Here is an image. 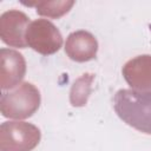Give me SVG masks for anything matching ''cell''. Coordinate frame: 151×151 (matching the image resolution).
<instances>
[{"label": "cell", "mask_w": 151, "mask_h": 151, "mask_svg": "<svg viewBox=\"0 0 151 151\" xmlns=\"http://www.w3.org/2000/svg\"><path fill=\"white\" fill-rule=\"evenodd\" d=\"M40 138V130L31 123L5 122L0 126L1 151H32Z\"/></svg>", "instance_id": "3"}, {"label": "cell", "mask_w": 151, "mask_h": 151, "mask_svg": "<svg viewBox=\"0 0 151 151\" xmlns=\"http://www.w3.org/2000/svg\"><path fill=\"white\" fill-rule=\"evenodd\" d=\"M113 109L125 124L151 134V90L122 88L113 97Z\"/></svg>", "instance_id": "1"}, {"label": "cell", "mask_w": 151, "mask_h": 151, "mask_svg": "<svg viewBox=\"0 0 151 151\" xmlns=\"http://www.w3.org/2000/svg\"><path fill=\"white\" fill-rule=\"evenodd\" d=\"M40 92L32 83H22L14 91L5 92L0 99V111L4 117L25 119L33 116L40 106Z\"/></svg>", "instance_id": "2"}, {"label": "cell", "mask_w": 151, "mask_h": 151, "mask_svg": "<svg viewBox=\"0 0 151 151\" xmlns=\"http://www.w3.org/2000/svg\"><path fill=\"white\" fill-rule=\"evenodd\" d=\"M29 18L21 11L11 9L0 17V38L12 47L25 48L26 31L29 26Z\"/></svg>", "instance_id": "5"}, {"label": "cell", "mask_w": 151, "mask_h": 151, "mask_svg": "<svg viewBox=\"0 0 151 151\" xmlns=\"http://www.w3.org/2000/svg\"><path fill=\"white\" fill-rule=\"evenodd\" d=\"M26 44L35 52L50 55L60 50L63 37L51 21L38 19L32 21L26 31Z\"/></svg>", "instance_id": "4"}, {"label": "cell", "mask_w": 151, "mask_h": 151, "mask_svg": "<svg viewBox=\"0 0 151 151\" xmlns=\"http://www.w3.org/2000/svg\"><path fill=\"white\" fill-rule=\"evenodd\" d=\"M24 5L27 6H34L37 8V13L42 17L47 18H59L66 14L72 6L74 5V1H37V2H24Z\"/></svg>", "instance_id": "10"}, {"label": "cell", "mask_w": 151, "mask_h": 151, "mask_svg": "<svg viewBox=\"0 0 151 151\" xmlns=\"http://www.w3.org/2000/svg\"><path fill=\"white\" fill-rule=\"evenodd\" d=\"M26 73V61L21 53L14 50L0 51V86L2 90L13 88L21 83Z\"/></svg>", "instance_id": "6"}, {"label": "cell", "mask_w": 151, "mask_h": 151, "mask_svg": "<svg viewBox=\"0 0 151 151\" xmlns=\"http://www.w3.org/2000/svg\"><path fill=\"white\" fill-rule=\"evenodd\" d=\"M94 80L93 73H84L72 85L70 91V103L74 107L86 105L87 99L92 92V83Z\"/></svg>", "instance_id": "9"}, {"label": "cell", "mask_w": 151, "mask_h": 151, "mask_svg": "<svg viewBox=\"0 0 151 151\" xmlns=\"http://www.w3.org/2000/svg\"><path fill=\"white\" fill-rule=\"evenodd\" d=\"M98 52V41L93 34L80 29L72 32L65 42V53L77 63L90 61L96 58Z\"/></svg>", "instance_id": "7"}, {"label": "cell", "mask_w": 151, "mask_h": 151, "mask_svg": "<svg viewBox=\"0 0 151 151\" xmlns=\"http://www.w3.org/2000/svg\"><path fill=\"white\" fill-rule=\"evenodd\" d=\"M122 72L132 90L149 91L151 88V55L143 54L129 60Z\"/></svg>", "instance_id": "8"}]
</instances>
